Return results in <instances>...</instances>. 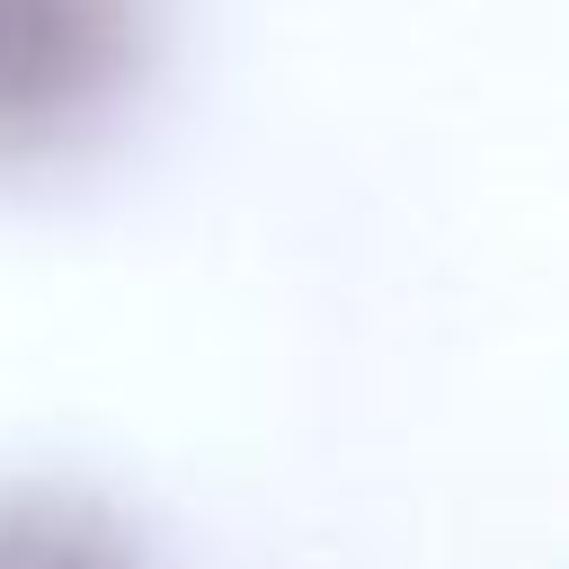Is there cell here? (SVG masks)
<instances>
[{
  "instance_id": "1",
  "label": "cell",
  "mask_w": 569,
  "mask_h": 569,
  "mask_svg": "<svg viewBox=\"0 0 569 569\" xmlns=\"http://www.w3.org/2000/svg\"><path fill=\"white\" fill-rule=\"evenodd\" d=\"M142 71V0H0V160L80 142Z\"/></svg>"
},
{
  "instance_id": "2",
  "label": "cell",
  "mask_w": 569,
  "mask_h": 569,
  "mask_svg": "<svg viewBox=\"0 0 569 569\" xmlns=\"http://www.w3.org/2000/svg\"><path fill=\"white\" fill-rule=\"evenodd\" d=\"M0 569H142V551L80 489H0Z\"/></svg>"
}]
</instances>
